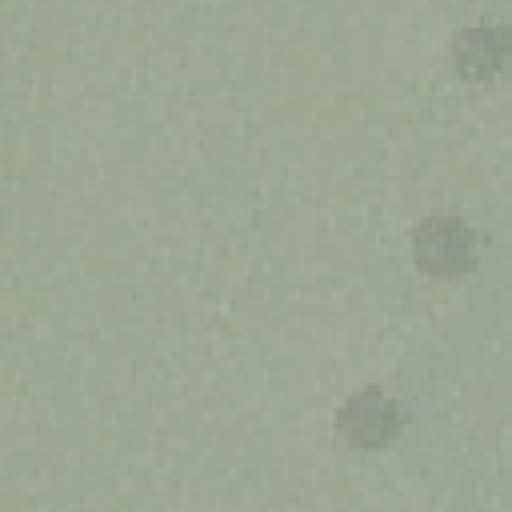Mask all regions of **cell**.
<instances>
[{"instance_id":"cell-1","label":"cell","mask_w":512,"mask_h":512,"mask_svg":"<svg viewBox=\"0 0 512 512\" xmlns=\"http://www.w3.org/2000/svg\"><path fill=\"white\" fill-rule=\"evenodd\" d=\"M416 260L436 276H456L472 260L468 232L456 220H428L416 236Z\"/></svg>"},{"instance_id":"cell-2","label":"cell","mask_w":512,"mask_h":512,"mask_svg":"<svg viewBox=\"0 0 512 512\" xmlns=\"http://www.w3.org/2000/svg\"><path fill=\"white\" fill-rule=\"evenodd\" d=\"M392 432H396V408L380 396H360L344 412V436L360 448H380L384 440H392Z\"/></svg>"}]
</instances>
